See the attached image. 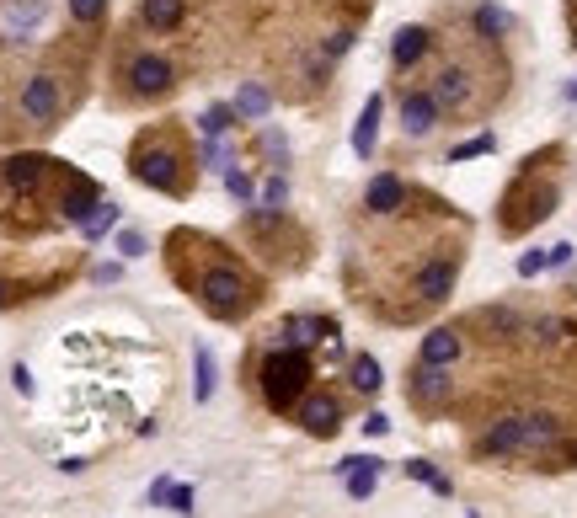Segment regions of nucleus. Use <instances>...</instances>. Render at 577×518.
Masks as SVG:
<instances>
[{
    "instance_id": "f03ea898",
    "label": "nucleus",
    "mask_w": 577,
    "mask_h": 518,
    "mask_svg": "<svg viewBox=\"0 0 577 518\" xmlns=\"http://www.w3.org/2000/svg\"><path fill=\"white\" fill-rule=\"evenodd\" d=\"M182 166H187V155H182V145H177V134H145V139L134 145V155H129L134 182L155 187V193H171V198L187 187Z\"/></svg>"
},
{
    "instance_id": "2eb2a0df",
    "label": "nucleus",
    "mask_w": 577,
    "mask_h": 518,
    "mask_svg": "<svg viewBox=\"0 0 577 518\" xmlns=\"http://www.w3.org/2000/svg\"><path fill=\"white\" fill-rule=\"evenodd\" d=\"M337 470H342V481H348V497L353 502H369L374 486H380V460H369V454H348Z\"/></svg>"
},
{
    "instance_id": "39448f33",
    "label": "nucleus",
    "mask_w": 577,
    "mask_h": 518,
    "mask_svg": "<svg viewBox=\"0 0 577 518\" xmlns=\"http://www.w3.org/2000/svg\"><path fill=\"white\" fill-rule=\"evenodd\" d=\"M59 107H65V97H59V81H54V75H27V81H22V97H17L22 123L49 129V123L59 118Z\"/></svg>"
},
{
    "instance_id": "de8ad7c7",
    "label": "nucleus",
    "mask_w": 577,
    "mask_h": 518,
    "mask_svg": "<svg viewBox=\"0 0 577 518\" xmlns=\"http://www.w3.org/2000/svg\"><path fill=\"white\" fill-rule=\"evenodd\" d=\"M118 273H123V268H118V262H102V268H97V273H91V278H97V284H118Z\"/></svg>"
},
{
    "instance_id": "4c0bfd02",
    "label": "nucleus",
    "mask_w": 577,
    "mask_h": 518,
    "mask_svg": "<svg viewBox=\"0 0 577 518\" xmlns=\"http://www.w3.org/2000/svg\"><path fill=\"white\" fill-rule=\"evenodd\" d=\"M348 49H353V33H348V27H337V33L321 43V59H342Z\"/></svg>"
},
{
    "instance_id": "f3484780",
    "label": "nucleus",
    "mask_w": 577,
    "mask_h": 518,
    "mask_svg": "<svg viewBox=\"0 0 577 518\" xmlns=\"http://www.w3.org/2000/svg\"><path fill=\"white\" fill-rule=\"evenodd\" d=\"M428 43H433L428 27H417V22H412V27H401V33L391 38V65H396V70H412L417 59L428 54Z\"/></svg>"
},
{
    "instance_id": "0eeeda50",
    "label": "nucleus",
    "mask_w": 577,
    "mask_h": 518,
    "mask_svg": "<svg viewBox=\"0 0 577 518\" xmlns=\"http://www.w3.org/2000/svg\"><path fill=\"white\" fill-rule=\"evenodd\" d=\"M294 417H300V428L310 438H332L342 428V401L326 396V390H305L300 406H294Z\"/></svg>"
},
{
    "instance_id": "5701e85b",
    "label": "nucleus",
    "mask_w": 577,
    "mask_h": 518,
    "mask_svg": "<svg viewBox=\"0 0 577 518\" xmlns=\"http://www.w3.org/2000/svg\"><path fill=\"white\" fill-rule=\"evenodd\" d=\"M561 438V422L551 412H529L524 417V449H551Z\"/></svg>"
},
{
    "instance_id": "7c9ffc66",
    "label": "nucleus",
    "mask_w": 577,
    "mask_h": 518,
    "mask_svg": "<svg viewBox=\"0 0 577 518\" xmlns=\"http://www.w3.org/2000/svg\"><path fill=\"white\" fill-rule=\"evenodd\" d=\"M113 225H118V203H107V198H102V209L91 214V219H86L81 230L91 235V241H97V235H107V230H113Z\"/></svg>"
},
{
    "instance_id": "c03bdc74",
    "label": "nucleus",
    "mask_w": 577,
    "mask_h": 518,
    "mask_svg": "<svg viewBox=\"0 0 577 518\" xmlns=\"http://www.w3.org/2000/svg\"><path fill=\"white\" fill-rule=\"evenodd\" d=\"M364 433H369V438H385V433H391V417H385V412H369V417H364Z\"/></svg>"
},
{
    "instance_id": "423d86ee",
    "label": "nucleus",
    "mask_w": 577,
    "mask_h": 518,
    "mask_svg": "<svg viewBox=\"0 0 577 518\" xmlns=\"http://www.w3.org/2000/svg\"><path fill=\"white\" fill-rule=\"evenodd\" d=\"M508 209H513V214H503V230H508V235H524L529 225L551 219V209H556V187L540 182V187H529V193H513Z\"/></svg>"
},
{
    "instance_id": "b1692460",
    "label": "nucleus",
    "mask_w": 577,
    "mask_h": 518,
    "mask_svg": "<svg viewBox=\"0 0 577 518\" xmlns=\"http://www.w3.org/2000/svg\"><path fill=\"white\" fill-rule=\"evenodd\" d=\"M268 107H273V97H268V86H262V81H246L236 91V113L246 123H262V118H268Z\"/></svg>"
},
{
    "instance_id": "a211bd4d",
    "label": "nucleus",
    "mask_w": 577,
    "mask_h": 518,
    "mask_svg": "<svg viewBox=\"0 0 577 518\" xmlns=\"http://www.w3.org/2000/svg\"><path fill=\"white\" fill-rule=\"evenodd\" d=\"M364 203H369L374 214H396L401 203H407V182L391 177V171H380V177H374V182L364 187Z\"/></svg>"
},
{
    "instance_id": "c85d7f7f",
    "label": "nucleus",
    "mask_w": 577,
    "mask_h": 518,
    "mask_svg": "<svg viewBox=\"0 0 577 518\" xmlns=\"http://www.w3.org/2000/svg\"><path fill=\"white\" fill-rule=\"evenodd\" d=\"M225 187H230V198H236V203H246V209L257 203V182H252V171L230 166V171H225Z\"/></svg>"
},
{
    "instance_id": "ea45409f",
    "label": "nucleus",
    "mask_w": 577,
    "mask_h": 518,
    "mask_svg": "<svg viewBox=\"0 0 577 518\" xmlns=\"http://www.w3.org/2000/svg\"><path fill=\"white\" fill-rule=\"evenodd\" d=\"M118 251H123V257H145V235H139V230H118Z\"/></svg>"
},
{
    "instance_id": "c756f323",
    "label": "nucleus",
    "mask_w": 577,
    "mask_h": 518,
    "mask_svg": "<svg viewBox=\"0 0 577 518\" xmlns=\"http://www.w3.org/2000/svg\"><path fill=\"white\" fill-rule=\"evenodd\" d=\"M107 17V0H70V22H81V27H97Z\"/></svg>"
},
{
    "instance_id": "e433bc0d",
    "label": "nucleus",
    "mask_w": 577,
    "mask_h": 518,
    "mask_svg": "<svg viewBox=\"0 0 577 518\" xmlns=\"http://www.w3.org/2000/svg\"><path fill=\"white\" fill-rule=\"evenodd\" d=\"M407 476H412V481H428L433 492H449V481H444V476H439V470H433L428 460H412V465H407Z\"/></svg>"
},
{
    "instance_id": "4468645a",
    "label": "nucleus",
    "mask_w": 577,
    "mask_h": 518,
    "mask_svg": "<svg viewBox=\"0 0 577 518\" xmlns=\"http://www.w3.org/2000/svg\"><path fill=\"white\" fill-rule=\"evenodd\" d=\"M460 353H465V337L455 332V326H433V332L423 337V348H417V364L449 369V364H455Z\"/></svg>"
},
{
    "instance_id": "20e7f679",
    "label": "nucleus",
    "mask_w": 577,
    "mask_h": 518,
    "mask_svg": "<svg viewBox=\"0 0 577 518\" xmlns=\"http://www.w3.org/2000/svg\"><path fill=\"white\" fill-rule=\"evenodd\" d=\"M123 81H129L134 102H155V97H166V91L177 86V65H171L166 54H134L129 70H123Z\"/></svg>"
},
{
    "instance_id": "f704fd0d",
    "label": "nucleus",
    "mask_w": 577,
    "mask_h": 518,
    "mask_svg": "<svg viewBox=\"0 0 577 518\" xmlns=\"http://www.w3.org/2000/svg\"><path fill=\"white\" fill-rule=\"evenodd\" d=\"M262 150H268V155H273V166H278V171H284V166H289V139H284V134H278V129H262Z\"/></svg>"
},
{
    "instance_id": "4be33fe9",
    "label": "nucleus",
    "mask_w": 577,
    "mask_h": 518,
    "mask_svg": "<svg viewBox=\"0 0 577 518\" xmlns=\"http://www.w3.org/2000/svg\"><path fill=\"white\" fill-rule=\"evenodd\" d=\"M139 22H145L150 33H171V27L182 22V0H145V6H139Z\"/></svg>"
},
{
    "instance_id": "58836bf2",
    "label": "nucleus",
    "mask_w": 577,
    "mask_h": 518,
    "mask_svg": "<svg viewBox=\"0 0 577 518\" xmlns=\"http://www.w3.org/2000/svg\"><path fill=\"white\" fill-rule=\"evenodd\" d=\"M567 332H572V321H535V337L545 342V348H551V342H561Z\"/></svg>"
},
{
    "instance_id": "412c9836",
    "label": "nucleus",
    "mask_w": 577,
    "mask_h": 518,
    "mask_svg": "<svg viewBox=\"0 0 577 518\" xmlns=\"http://www.w3.org/2000/svg\"><path fill=\"white\" fill-rule=\"evenodd\" d=\"M476 326H481V332H492L497 342H508V337L524 332V316H519V310H508V305H487V310H476Z\"/></svg>"
},
{
    "instance_id": "393cba45",
    "label": "nucleus",
    "mask_w": 577,
    "mask_h": 518,
    "mask_svg": "<svg viewBox=\"0 0 577 518\" xmlns=\"http://www.w3.org/2000/svg\"><path fill=\"white\" fill-rule=\"evenodd\" d=\"M348 385L358 390V396H374V390L385 385V374H380V364H374L369 353H358L353 364H348Z\"/></svg>"
},
{
    "instance_id": "a18cd8bd",
    "label": "nucleus",
    "mask_w": 577,
    "mask_h": 518,
    "mask_svg": "<svg viewBox=\"0 0 577 518\" xmlns=\"http://www.w3.org/2000/svg\"><path fill=\"white\" fill-rule=\"evenodd\" d=\"M22 300V284H11V278H0V310H11Z\"/></svg>"
},
{
    "instance_id": "ddd939ff",
    "label": "nucleus",
    "mask_w": 577,
    "mask_h": 518,
    "mask_svg": "<svg viewBox=\"0 0 577 518\" xmlns=\"http://www.w3.org/2000/svg\"><path fill=\"white\" fill-rule=\"evenodd\" d=\"M321 337H332V342H337V326H332V321H321V316H289L284 326H278V337H273V342H278V348H300V353H305L310 342H321Z\"/></svg>"
},
{
    "instance_id": "9b49d317",
    "label": "nucleus",
    "mask_w": 577,
    "mask_h": 518,
    "mask_svg": "<svg viewBox=\"0 0 577 518\" xmlns=\"http://www.w3.org/2000/svg\"><path fill=\"white\" fill-rule=\"evenodd\" d=\"M102 209V193H97V182L91 177H70L65 182V193H59V214L70 219V225H86L91 214Z\"/></svg>"
},
{
    "instance_id": "72a5a7b5",
    "label": "nucleus",
    "mask_w": 577,
    "mask_h": 518,
    "mask_svg": "<svg viewBox=\"0 0 577 518\" xmlns=\"http://www.w3.org/2000/svg\"><path fill=\"white\" fill-rule=\"evenodd\" d=\"M289 203V177L278 171V177H268V187H262V209H284Z\"/></svg>"
},
{
    "instance_id": "9d476101",
    "label": "nucleus",
    "mask_w": 577,
    "mask_h": 518,
    "mask_svg": "<svg viewBox=\"0 0 577 518\" xmlns=\"http://www.w3.org/2000/svg\"><path fill=\"white\" fill-rule=\"evenodd\" d=\"M439 97H433V91H407V97H401V129H407L412 139H423V134H433L439 129Z\"/></svg>"
},
{
    "instance_id": "79ce46f5",
    "label": "nucleus",
    "mask_w": 577,
    "mask_h": 518,
    "mask_svg": "<svg viewBox=\"0 0 577 518\" xmlns=\"http://www.w3.org/2000/svg\"><path fill=\"white\" fill-rule=\"evenodd\" d=\"M535 273H545V251H524V257H519V278H535Z\"/></svg>"
},
{
    "instance_id": "a878e982",
    "label": "nucleus",
    "mask_w": 577,
    "mask_h": 518,
    "mask_svg": "<svg viewBox=\"0 0 577 518\" xmlns=\"http://www.w3.org/2000/svg\"><path fill=\"white\" fill-rule=\"evenodd\" d=\"M236 118H241V113H236V102H214L209 113L198 118V129H204V139H225L230 129H236Z\"/></svg>"
},
{
    "instance_id": "aec40b11",
    "label": "nucleus",
    "mask_w": 577,
    "mask_h": 518,
    "mask_svg": "<svg viewBox=\"0 0 577 518\" xmlns=\"http://www.w3.org/2000/svg\"><path fill=\"white\" fill-rule=\"evenodd\" d=\"M444 396H449V374L433 369V364H417V374H412V401H417V406H439Z\"/></svg>"
},
{
    "instance_id": "2f4dec72",
    "label": "nucleus",
    "mask_w": 577,
    "mask_h": 518,
    "mask_svg": "<svg viewBox=\"0 0 577 518\" xmlns=\"http://www.w3.org/2000/svg\"><path fill=\"white\" fill-rule=\"evenodd\" d=\"M476 155H492V134H476V139H465V145H455L449 150V161H476Z\"/></svg>"
},
{
    "instance_id": "6e6552de",
    "label": "nucleus",
    "mask_w": 577,
    "mask_h": 518,
    "mask_svg": "<svg viewBox=\"0 0 577 518\" xmlns=\"http://www.w3.org/2000/svg\"><path fill=\"white\" fill-rule=\"evenodd\" d=\"M455 278H460V262H455V257H433V262H423V268H417L412 294H417L423 305H444L449 294H455Z\"/></svg>"
},
{
    "instance_id": "37998d69",
    "label": "nucleus",
    "mask_w": 577,
    "mask_h": 518,
    "mask_svg": "<svg viewBox=\"0 0 577 518\" xmlns=\"http://www.w3.org/2000/svg\"><path fill=\"white\" fill-rule=\"evenodd\" d=\"M572 262V246L561 241V246H545V268H567Z\"/></svg>"
},
{
    "instance_id": "a19ab883",
    "label": "nucleus",
    "mask_w": 577,
    "mask_h": 518,
    "mask_svg": "<svg viewBox=\"0 0 577 518\" xmlns=\"http://www.w3.org/2000/svg\"><path fill=\"white\" fill-rule=\"evenodd\" d=\"M166 508H171V513H193V486H171V492H166Z\"/></svg>"
},
{
    "instance_id": "8fccbe9b",
    "label": "nucleus",
    "mask_w": 577,
    "mask_h": 518,
    "mask_svg": "<svg viewBox=\"0 0 577 518\" xmlns=\"http://www.w3.org/2000/svg\"><path fill=\"white\" fill-rule=\"evenodd\" d=\"M572 33H577V27H572Z\"/></svg>"
},
{
    "instance_id": "cd10ccee",
    "label": "nucleus",
    "mask_w": 577,
    "mask_h": 518,
    "mask_svg": "<svg viewBox=\"0 0 577 518\" xmlns=\"http://www.w3.org/2000/svg\"><path fill=\"white\" fill-rule=\"evenodd\" d=\"M508 27H513L508 11H497V6H476V33H481V38H503Z\"/></svg>"
},
{
    "instance_id": "473e14b6",
    "label": "nucleus",
    "mask_w": 577,
    "mask_h": 518,
    "mask_svg": "<svg viewBox=\"0 0 577 518\" xmlns=\"http://www.w3.org/2000/svg\"><path fill=\"white\" fill-rule=\"evenodd\" d=\"M43 6H49V0H11L6 17L17 22V27H27V22H38V17H43Z\"/></svg>"
},
{
    "instance_id": "f257e3e1",
    "label": "nucleus",
    "mask_w": 577,
    "mask_h": 518,
    "mask_svg": "<svg viewBox=\"0 0 577 518\" xmlns=\"http://www.w3.org/2000/svg\"><path fill=\"white\" fill-rule=\"evenodd\" d=\"M187 284H193V300L204 305L209 316H220V321H236V316H246V310L257 305V278L246 268H236L220 246H214L209 268H198V278H187Z\"/></svg>"
},
{
    "instance_id": "f8f14e48",
    "label": "nucleus",
    "mask_w": 577,
    "mask_h": 518,
    "mask_svg": "<svg viewBox=\"0 0 577 518\" xmlns=\"http://www.w3.org/2000/svg\"><path fill=\"white\" fill-rule=\"evenodd\" d=\"M476 454H487V460H503V454H524V417H497L487 433H481Z\"/></svg>"
},
{
    "instance_id": "09e8293b",
    "label": "nucleus",
    "mask_w": 577,
    "mask_h": 518,
    "mask_svg": "<svg viewBox=\"0 0 577 518\" xmlns=\"http://www.w3.org/2000/svg\"><path fill=\"white\" fill-rule=\"evenodd\" d=\"M567 97H572V102H577V81H572V91H567Z\"/></svg>"
},
{
    "instance_id": "1a4fd4ad",
    "label": "nucleus",
    "mask_w": 577,
    "mask_h": 518,
    "mask_svg": "<svg viewBox=\"0 0 577 518\" xmlns=\"http://www.w3.org/2000/svg\"><path fill=\"white\" fill-rule=\"evenodd\" d=\"M49 177H54V161H49V155H11V161L0 166V182H6L11 193H22V198H33Z\"/></svg>"
},
{
    "instance_id": "7ed1b4c3",
    "label": "nucleus",
    "mask_w": 577,
    "mask_h": 518,
    "mask_svg": "<svg viewBox=\"0 0 577 518\" xmlns=\"http://www.w3.org/2000/svg\"><path fill=\"white\" fill-rule=\"evenodd\" d=\"M262 385V401H268V412H294L300 396L310 390V358L300 348H273L268 364L257 374Z\"/></svg>"
},
{
    "instance_id": "dca6fc26",
    "label": "nucleus",
    "mask_w": 577,
    "mask_h": 518,
    "mask_svg": "<svg viewBox=\"0 0 577 518\" xmlns=\"http://www.w3.org/2000/svg\"><path fill=\"white\" fill-rule=\"evenodd\" d=\"M433 97H439L444 113H460V107L471 102V70H460V65L439 70V81H433Z\"/></svg>"
},
{
    "instance_id": "c9c22d12",
    "label": "nucleus",
    "mask_w": 577,
    "mask_h": 518,
    "mask_svg": "<svg viewBox=\"0 0 577 518\" xmlns=\"http://www.w3.org/2000/svg\"><path fill=\"white\" fill-rule=\"evenodd\" d=\"M204 166L209 171H230V145L225 139H204Z\"/></svg>"
},
{
    "instance_id": "bb28decb",
    "label": "nucleus",
    "mask_w": 577,
    "mask_h": 518,
    "mask_svg": "<svg viewBox=\"0 0 577 518\" xmlns=\"http://www.w3.org/2000/svg\"><path fill=\"white\" fill-rule=\"evenodd\" d=\"M193 396L198 401H214V353L198 342L193 348Z\"/></svg>"
},
{
    "instance_id": "49530a36",
    "label": "nucleus",
    "mask_w": 577,
    "mask_h": 518,
    "mask_svg": "<svg viewBox=\"0 0 577 518\" xmlns=\"http://www.w3.org/2000/svg\"><path fill=\"white\" fill-rule=\"evenodd\" d=\"M11 380H17V390H22V396H33V374H27V364H17V369H11Z\"/></svg>"
},
{
    "instance_id": "6ab92c4d",
    "label": "nucleus",
    "mask_w": 577,
    "mask_h": 518,
    "mask_svg": "<svg viewBox=\"0 0 577 518\" xmlns=\"http://www.w3.org/2000/svg\"><path fill=\"white\" fill-rule=\"evenodd\" d=\"M380 118H385V102H380V97H369V102H364V113H358V123H353V155H358V161H369V155H374V139H380Z\"/></svg>"
}]
</instances>
